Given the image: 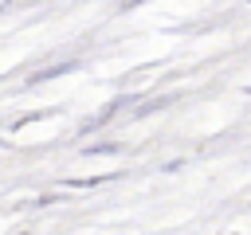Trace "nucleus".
<instances>
[]
</instances>
